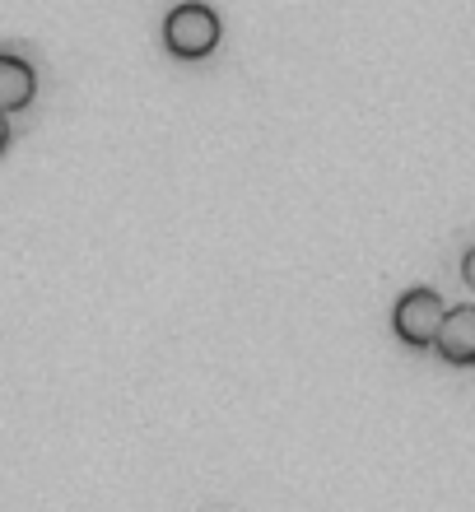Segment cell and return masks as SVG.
Here are the masks:
<instances>
[{"instance_id": "7a4b0ae2", "label": "cell", "mask_w": 475, "mask_h": 512, "mask_svg": "<svg viewBox=\"0 0 475 512\" xmlns=\"http://www.w3.org/2000/svg\"><path fill=\"white\" fill-rule=\"evenodd\" d=\"M443 317H448L443 298H438L429 284H420V289H406V294L396 298L392 331H396V340H406L410 350H429V345L438 340V326H443Z\"/></svg>"}, {"instance_id": "5b68a950", "label": "cell", "mask_w": 475, "mask_h": 512, "mask_svg": "<svg viewBox=\"0 0 475 512\" xmlns=\"http://www.w3.org/2000/svg\"><path fill=\"white\" fill-rule=\"evenodd\" d=\"M462 280H466V289H471V294H475V247L462 256Z\"/></svg>"}, {"instance_id": "6da1fadb", "label": "cell", "mask_w": 475, "mask_h": 512, "mask_svg": "<svg viewBox=\"0 0 475 512\" xmlns=\"http://www.w3.org/2000/svg\"><path fill=\"white\" fill-rule=\"evenodd\" d=\"M219 38H224V24H219V14L205 0H182L163 19V47L177 61H205L219 47Z\"/></svg>"}, {"instance_id": "3957f363", "label": "cell", "mask_w": 475, "mask_h": 512, "mask_svg": "<svg viewBox=\"0 0 475 512\" xmlns=\"http://www.w3.org/2000/svg\"><path fill=\"white\" fill-rule=\"evenodd\" d=\"M434 350L443 354V364H452V368H475V308L471 303L448 308V317L438 326Z\"/></svg>"}, {"instance_id": "277c9868", "label": "cell", "mask_w": 475, "mask_h": 512, "mask_svg": "<svg viewBox=\"0 0 475 512\" xmlns=\"http://www.w3.org/2000/svg\"><path fill=\"white\" fill-rule=\"evenodd\" d=\"M38 94V75L28 66L24 56L14 52H0V112L10 117V112H24Z\"/></svg>"}, {"instance_id": "8992f818", "label": "cell", "mask_w": 475, "mask_h": 512, "mask_svg": "<svg viewBox=\"0 0 475 512\" xmlns=\"http://www.w3.org/2000/svg\"><path fill=\"white\" fill-rule=\"evenodd\" d=\"M5 145H10V122H5V112H0V154H5Z\"/></svg>"}]
</instances>
